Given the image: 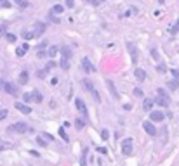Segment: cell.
I'll return each mask as SVG.
<instances>
[{"label": "cell", "mask_w": 179, "mask_h": 166, "mask_svg": "<svg viewBox=\"0 0 179 166\" xmlns=\"http://www.w3.org/2000/svg\"><path fill=\"white\" fill-rule=\"evenodd\" d=\"M155 102L158 106H162V107H167L171 104V99H169V95H167V92L164 88H158V97L155 99Z\"/></svg>", "instance_id": "1"}, {"label": "cell", "mask_w": 179, "mask_h": 166, "mask_svg": "<svg viewBox=\"0 0 179 166\" xmlns=\"http://www.w3.org/2000/svg\"><path fill=\"white\" fill-rule=\"evenodd\" d=\"M7 130H9V132H16V133H26V132H30V126H28L26 123H14V125H10Z\"/></svg>", "instance_id": "2"}, {"label": "cell", "mask_w": 179, "mask_h": 166, "mask_svg": "<svg viewBox=\"0 0 179 166\" xmlns=\"http://www.w3.org/2000/svg\"><path fill=\"white\" fill-rule=\"evenodd\" d=\"M132 139H125L124 142H122V154L124 156H131L132 154Z\"/></svg>", "instance_id": "3"}, {"label": "cell", "mask_w": 179, "mask_h": 166, "mask_svg": "<svg viewBox=\"0 0 179 166\" xmlns=\"http://www.w3.org/2000/svg\"><path fill=\"white\" fill-rule=\"evenodd\" d=\"M75 106H77V109L80 111V114H82V118H84V120H87V116H89V113H87V106H85V102H84L82 99H77V100H75Z\"/></svg>", "instance_id": "4"}, {"label": "cell", "mask_w": 179, "mask_h": 166, "mask_svg": "<svg viewBox=\"0 0 179 166\" xmlns=\"http://www.w3.org/2000/svg\"><path fill=\"white\" fill-rule=\"evenodd\" d=\"M82 68H84L85 73H94V71H96V68L92 66V62L89 61V57H84V59H82Z\"/></svg>", "instance_id": "5"}, {"label": "cell", "mask_w": 179, "mask_h": 166, "mask_svg": "<svg viewBox=\"0 0 179 166\" xmlns=\"http://www.w3.org/2000/svg\"><path fill=\"white\" fill-rule=\"evenodd\" d=\"M3 90L7 94H10V95H17V87L14 83H10V81H3Z\"/></svg>", "instance_id": "6"}, {"label": "cell", "mask_w": 179, "mask_h": 166, "mask_svg": "<svg viewBox=\"0 0 179 166\" xmlns=\"http://www.w3.org/2000/svg\"><path fill=\"white\" fill-rule=\"evenodd\" d=\"M14 106H16V109H17L19 113H23V114H31V107L26 106V104H23V102H16Z\"/></svg>", "instance_id": "7"}, {"label": "cell", "mask_w": 179, "mask_h": 166, "mask_svg": "<svg viewBox=\"0 0 179 166\" xmlns=\"http://www.w3.org/2000/svg\"><path fill=\"white\" fill-rule=\"evenodd\" d=\"M143 128H144V132H146L148 135H151V137H153V135H157V128H155V125H153V123L144 121V123H143Z\"/></svg>", "instance_id": "8"}, {"label": "cell", "mask_w": 179, "mask_h": 166, "mask_svg": "<svg viewBox=\"0 0 179 166\" xmlns=\"http://www.w3.org/2000/svg\"><path fill=\"white\" fill-rule=\"evenodd\" d=\"M150 118H151V121H164V120H165V114H164L162 111H151V113H150Z\"/></svg>", "instance_id": "9"}, {"label": "cell", "mask_w": 179, "mask_h": 166, "mask_svg": "<svg viewBox=\"0 0 179 166\" xmlns=\"http://www.w3.org/2000/svg\"><path fill=\"white\" fill-rule=\"evenodd\" d=\"M44 31H45V24L44 23H37L35 28H33V36H40V35H44Z\"/></svg>", "instance_id": "10"}, {"label": "cell", "mask_w": 179, "mask_h": 166, "mask_svg": "<svg viewBox=\"0 0 179 166\" xmlns=\"http://www.w3.org/2000/svg\"><path fill=\"white\" fill-rule=\"evenodd\" d=\"M134 76H136L138 81H144V80H146V71L141 69V68H136V69H134Z\"/></svg>", "instance_id": "11"}, {"label": "cell", "mask_w": 179, "mask_h": 166, "mask_svg": "<svg viewBox=\"0 0 179 166\" xmlns=\"http://www.w3.org/2000/svg\"><path fill=\"white\" fill-rule=\"evenodd\" d=\"M28 49H30V45H28V43H23V47L16 49V55H17V57H23V55L28 52Z\"/></svg>", "instance_id": "12"}, {"label": "cell", "mask_w": 179, "mask_h": 166, "mask_svg": "<svg viewBox=\"0 0 179 166\" xmlns=\"http://www.w3.org/2000/svg\"><path fill=\"white\" fill-rule=\"evenodd\" d=\"M42 99H44L42 92H38V90H33V92H31V102H42Z\"/></svg>", "instance_id": "13"}, {"label": "cell", "mask_w": 179, "mask_h": 166, "mask_svg": "<svg viewBox=\"0 0 179 166\" xmlns=\"http://www.w3.org/2000/svg\"><path fill=\"white\" fill-rule=\"evenodd\" d=\"M106 85H108V88H110V92H111V95L115 97V99H118V94H117V90H115V85H113V81L108 78L106 80Z\"/></svg>", "instance_id": "14"}, {"label": "cell", "mask_w": 179, "mask_h": 166, "mask_svg": "<svg viewBox=\"0 0 179 166\" xmlns=\"http://www.w3.org/2000/svg\"><path fill=\"white\" fill-rule=\"evenodd\" d=\"M127 49H129V52H131V55H132V61L136 62V61H138V50L132 47V43H127Z\"/></svg>", "instance_id": "15"}, {"label": "cell", "mask_w": 179, "mask_h": 166, "mask_svg": "<svg viewBox=\"0 0 179 166\" xmlns=\"http://www.w3.org/2000/svg\"><path fill=\"white\" fill-rule=\"evenodd\" d=\"M61 57H64V59H70V57H71V50H70V47L64 45V47L61 49Z\"/></svg>", "instance_id": "16"}, {"label": "cell", "mask_w": 179, "mask_h": 166, "mask_svg": "<svg viewBox=\"0 0 179 166\" xmlns=\"http://www.w3.org/2000/svg\"><path fill=\"white\" fill-rule=\"evenodd\" d=\"M28 80H30V78H28V73H26V71H23V73L19 74V83H21V85H26V83H28Z\"/></svg>", "instance_id": "17"}, {"label": "cell", "mask_w": 179, "mask_h": 166, "mask_svg": "<svg viewBox=\"0 0 179 166\" xmlns=\"http://www.w3.org/2000/svg\"><path fill=\"white\" fill-rule=\"evenodd\" d=\"M21 35H23V38H24V40L35 38V36H33V31H30V29H23V33H21Z\"/></svg>", "instance_id": "18"}, {"label": "cell", "mask_w": 179, "mask_h": 166, "mask_svg": "<svg viewBox=\"0 0 179 166\" xmlns=\"http://www.w3.org/2000/svg\"><path fill=\"white\" fill-rule=\"evenodd\" d=\"M82 83H84V87H85V88H87L89 92H91V90H94V83H92L91 80H87V78H85V80H84Z\"/></svg>", "instance_id": "19"}, {"label": "cell", "mask_w": 179, "mask_h": 166, "mask_svg": "<svg viewBox=\"0 0 179 166\" xmlns=\"http://www.w3.org/2000/svg\"><path fill=\"white\" fill-rule=\"evenodd\" d=\"M75 126H77L78 130H82V128L85 126V120H84V118H80V120L77 118V121H75Z\"/></svg>", "instance_id": "20"}, {"label": "cell", "mask_w": 179, "mask_h": 166, "mask_svg": "<svg viewBox=\"0 0 179 166\" xmlns=\"http://www.w3.org/2000/svg\"><path fill=\"white\" fill-rule=\"evenodd\" d=\"M169 88H171V90H178V88H179L178 78H176V80H172V81H169Z\"/></svg>", "instance_id": "21"}, {"label": "cell", "mask_w": 179, "mask_h": 166, "mask_svg": "<svg viewBox=\"0 0 179 166\" xmlns=\"http://www.w3.org/2000/svg\"><path fill=\"white\" fill-rule=\"evenodd\" d=\"M63 10H64V7H63V5H59V3L52 7V14H61Z\"/></svg>", "instance_id": "22"}, {"label": "cell", "mask_w": 179, "mask_h": 166, "mask_svg": "<svg viewBox=\"0 0 179 166\" xmlns=\"http://www.w3.org/2000/svg\"><path fill=\"white\" fill-rule=\"evenodd\" d=\"M57 50H59V49H57L56 45H52V47L49 49V52H47V55H49V57H54V55L57 54Z\"/></svg>", "instance_id": "23"}, {"label": "cell", "mask_w": 179, "mask_h": 166, "mask_svg": "<svg viewBox=\"0 0 179 166\" xmlns=\"http://www.w3.org/2000/svg\"><path fill=\"white\" fill-rule=\"evenodd\" d=\"M61 68H63V69H68V68H70V59L61 57Z\"/></svg>", "instance_id": "24"}, {"label": "cell", "mask_w": 179, "mask_h": 166, "mask_svg": "<svg viewBox=\"0 0 179 166\" xmlns=\"http://www.w3.org/2000/svg\"><path fill=\"white\" fill-rule=\"evenodd\" d=\"M91 94H92V97H94V100H96V102L99 104V102H101V97H99V94H97V90L94 88V90H91Z\"/></svg>", "instance_id": "25"}, {"label": "cell", "mask_w": 179, "mask_h": 166, "mask_svg": "<svg viewBox=\"0 0 179 166\" xmlns=\"http://www.w3.org/2000/svg\"><path fill=\"white\" fill-rule=\"evenodd\" d=\"M59 135H61V139L64 140V142H68L70 139H68V135H66V132H64V126L63 128H59Z\"/></svg>", "instance_id": "26"}, {"label": "cell", "mask_w": 179, "mask_h": 166, "mask_svg": "<svg viewBox=\"0 0 179 166\" xmlns=\"http://www.w3.org/2000/svg\"><path fill=\"white\" fill-rule=\"evenodd\" d=\"M37 142H38V146L40 147H47V142H45V139L40 135V137H37Z\"/></svg>", "instance_id": "27"}, {"label": "cell", "mask_w": 179, "mask_h": 166, "mask_svg": "<svg viewBox=\"0 0 179 166\" xmlns=\"http://www.w3.org/2000/svg\"><path fill=\"white\" fill-rule=\"evenodd\" d=\"M14 2H16V3H17V5H19V7H23V9H24V7H28V5H30V2H28V0H14Z\"/></svg>", "instance_id": "28"}, {"label": "cell", "mask_w": 179, "mask_h": 166, "mask_svg": "<svg viewBox=\"0 0 179 166\" xmlns=\"http://www.w3.org/2000/svg\"><path fill=\"white\" fill-rule=\"evenodd\" d=\"M143 107H144L146 111H150V109L153 107V100H144V104H143Z\"/></svg>", "instance_id": "29"}, {"label": "cell", "mask_w": 179, "mask_h": 166, "mask_svg": "<svg viewBox=\"0 0 179 166\" xmlns=\"http://www.w3.org/2000/svg\"><path fill=\"white\" fill-rule=\"evenodd\" d=\"M5 38H7V42H10V43H14V42H16V35H12V33H7V35H5Z\"/></svg>", "instance_id": "30"}, {"label": "cell", "mask_w": 179, "mask_h": 166, "mask_svg": "<svg viewBox=\"0 0 179 166\" xmlns=\"http://www.w3.org/2000/svg\"><path fill=\"white\" fill-rule=\"evenodd\" d=\"M151 55H153L155 61H160V55H158V50H157V49H151Z\"/></svg>", "instance_id": "31"}, {"label": "cell", "mask_w": 179, "mask_h": 166, "mask_svg": "<svg viewBox=\"0 0 179 166\" xmlns=\"http://www.w3.org/2000/svg\"><path fill=\"white\" fill-rule=\"evenodd\" d=\"M7 114H9V111H7V109H0V121H2V120H5V118H7Z\"/></svg>", "instance_id": "32"}, {"label": "cell", "mask_w": 179, "mask_h": 166, "mask_svg": "<svg viewBox=\"0 0 179 166\" xmlns=\"http://www.w3.org/2000/svg\"><path fill=\"white\" fill-rule=\"evenodd\" d=\"M157 69H158V73H165V71H167V66H165V64H158Z\"/></svg>", "instance_id": "33"}, {"label": "cell", "mask_w": 179, "mask_h": 166, "mask_svg": "<svg viewBox=\"0 0 179 166\" xmlns=\"http://www.w3.org/2000/svg\"><path fill=\"white\" fill-rule=\"evenodd\" d=\"M134 95H136V97H143L144 94H143V90H141V88H134Z\"/></svg>", "instance_id": "34"}, {"label": "cell", "mask_w": 179, "mask_h": 166, "mask_svg": "<svg viewBox=\"0 0 179 166\" xmlns=\"http://www.w3.org/2000/svg\"><path fill=\"white\" fill-rule=\"evenodd\" d=\"M0 5L5 7V9H9V7H10V2H9V0H0Z\"/></svg>", "instance_id": "35"}, {"label": "cell", "mask_w": 179, "mask_h": 166, "mask_svg": "<svg viewBox=\"0 0 179 166\" xmlns=\"http://www.w3.org/2000/svg\"><path fill=\"white\" fill-rule=\"evenodd\" d=\"M85 154H87V149L84 151V154H82V159H80V166H87L85 165Z\"/></svg>", "instance_id": "36"}, {"label": "cell", "mask_w": 179, "mask_h": 166, "mask_svg": "<svg viewBox=\"0 0 179 166\" xmlns=\"http://www.w3.org/2000/svg\"><path fill=\"white\" fill-rule=\"evenodd\" d=\"M45 73H47V69H40V71L37 73V76H38V78H45Z\"/></svg>", "instance_id": "37"}, {"label": "cell", "mask_w": 179, "mask_h": 166, "mask_svg": "<svg viewBox=\"0 0 179 166\" xmlns=\"http://www.w3.org/2000/svg\"><path fill=\"white\" fill-rule=\"evenodd\" d=\"M23 100H26V102H31V94H23Z\"/></svg>", "instance_id": "38"}, {"label": "cell", "mask_w": 179, "mask_h": 166, "mask_svg": "<svg viewBox=\"0 0 179 166\" xmlns=\"http://www.w3.org/2000/svg\"><path fill=\"white\" fill-rule=\"evenodd\" d=\"M96 151H97L99 154H108V149H106V147H97Z\"/></svg>", "instance_id": "39"}, {"label": "cell", "mask_w": 179, "mask_h": 166, "mask_svg": "<svg viewBox=\"0 0 179 166\" xmlns=\"http://www.w3.org/2000/svg\"><path fill=\"white\" fill-rule=\"evenodd\" d=\"M54 66H56V62H54V61H49V62H47V66H45V69H52Z\"/></svg>", "instance_id": "40"}, {"label": "cell", "mask_w": 179, "mask_h": 166, "mask_svg": "<svg viewBox=\"0 0 179 166\" xmlns=\"http://www.w3.org/2000/svg\"><path fill=\"white\" fill-rule=\"evenodd\" d=\"M87 2H91L92 5H99V3H103V2H106V0H87Z\"/></svg>", "instance_id": "41"}, {"label": "cell", "mask_w": 179, "mask_h": 166, "mask_svg": "<svg viewBox=\"0 0 179 166\" xmlns=\"http://www.w3.org/2000/svg\"><path fill=\"white\" fill-rule=\"evenodd\" d=\"M178 31H179V19L176 21V24L172 26V33H178Z\"/></svg>", "instance_id": "42"}, {"label": "cell", "mask_w": 179, "mask_h": 166, "mask_svg": "<svg viewBox=\"0 0 179 166\" xmlns=\"http://www.w3.org/2000/svg\"><path fill=\"white\" fill-rule=\"evenodd\" d=\"M73 5H75V0H66V7L68 9H71Z\"/></svg>", "instance_id": "43"}, {"label": "cell", "mask_w": 179, "mask_h": 166, "mask_svg": "<svg viewBox=\"0 0 179 166\" xmlns=\"http://www.w3.org/2000/svg\"><path fill=\"white\" fill-rule=\"evenodd\" d=\"M49 17H50V19H52V21H54V23H59V19H57V17H56V16H54V14H52V12H50V14H49Z\"/></svg>", "instance_id": "44"}, {"label": "cell", "mask_w": 179, "mask_h": 166, "mask_svg": "<svg viewBox=\"0 0 179 166\" xmlns=\"http://www.w3.org/2000/svg\"><path fill=\"white\" fill-rule=\"evenodd\" d=\"M42 137H44V139H47V140H50V142H52V135H49V133H42Z\"/></svg>", "instance_id": "45"}, {"label": "cell", "mask_w": 179, "mask_h": 166, "mask_svg": "<svg viewBox=\"0 0 179 166\" xmlns=\"http://www.w3.org/2000/svg\"><path fill=\"white\" fill-rule=\"evenodd\" d=\"M171 73H172V74H174V78H179V71H178V69H172V71H171Z\"/></svg>", "instance_id": "46"}, {"label": "cell", "mask_w": 179, "mask_h": 166, "mask_svg": "<svg viewBox=\"0 0 179 166\" xmlns=\"http://www.w3.org/2000/svg\"><path fill=\"white\" fill-rule=\"evenodd\" d=\"M7 147H10L9 144H0V151H3V149H7Z\"/></svg>", "instance_id": "47"}, {"label": "cell", "mask_w": 179, "mask_h": 166, "mask_svg": "<svg viewBox=\"0 0 179 166\" xmlns=\"http://www.w3.org/2000/svg\"><path fill=\"white\" fill-rule=\"evenodd\" d=\"M101 135H103V139H108V132H106V130H103Z\"/></svg>", "instance_id": "48"}, {"label": "cell", "mask_w": 179, "mask_h": 166, "mask_svg": "<svg viewBox=\"0 0 179 166\" xmlns=\"http://www.w3.org/2000/svg\"><path fill=\"white\" fill-rule=\"evenodd\" d=\"M38 47H40V49H45V47H47V42H42V43H40Z\"/></svg>", "instance_id": "49"}, {"label": "cell", "mask_w": 179, "mask_h": 166, "mask_svg": "<svg viewBox=\"0 0 179 166\" xmlns=\"http://www.w3.org/2000/svg\"><path fill=\"white\" fill-rule=\"evenodd\" d=\"M158 2H160V3H164V2H165V0H158Z\"/></svg>", "instance_id": "50"}]
</instances>
